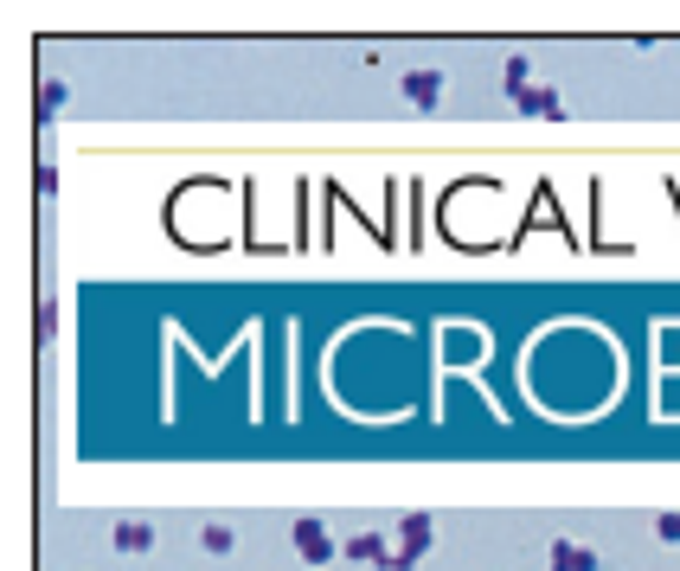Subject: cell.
<instances>
[{
	"label": "cell",
	"mask_w": 680,
	"mask_h": 571,
	"mask_svg": "<svg viewBox=\"0 0 680 571\" xmlns=\"http://www.w3.org/2000/svg\"><path fill=\"white\" fill-rule=\"evenodd\" d=\"M514 110L533 116V122H571V103L559 90H546V84H527V90H514Z\"/></svg>",
	"instance_id": "3"
},
{
	"label": "cell",
	"mask_w": 680,
	"mask_h": 571,
	"mask_svg": "<svg viewBox=\"0 0 680 571\" xmlns=\"http://www.w3.org/2000/svg\"><path fill=\"white\" fill-rule=\"evenodd\" d=\"M501 84H507V97H514V90H527V84H533V65H527V58H507Z\"/></svg>",
	"instance_id": "10"
},
{
	"label": "cell",
	"mask_w": 680,
	"mask_h": 571,
	"mask_svg": "<svg viewBox=\"0 0 680 571\" xmlns=\"http://www.w3.org/2000/svg\"><path fill=\"white\" fill-rule=\"evenodd\" d=\"M430 546H437V514H405L392 527V571H417Z\"/></svg>",
	"instance_id": "1"
},
{
	"label": "cell",
	"mask_w": 680,
	"mask_h": 571,
	"mask_svg": "<svg viewBox=\"0 0 680 571\" xmlns=\"http://www.w3.org/2000/svg\"><path fill=\"white\" fill-rule=\"evenodd\" d=\"M655 539H661V546H680V507L674 514H655Z\"/></svg>",
	"instance_id": "11"
},
{
	"label": "cell",
	"mask_w": 680,
	"mask_h": 571,
	"mask_svg": "<svg viewBox=\"0 0 680 571\" xmlns=\"http://www.w3.org/2000/svg\"><path fill=\"white\" fill-rule=\"evenodd\" d=\"M231 546H238V534H231L226 520H206V527H199V552H206V559H231Z\"/></svg>",
	"instance_id": "8"
},
{
	"label": "cell",
	"mask_w": 680,
	"mask_h": 571,
	"mask_svg": "<svg viewBox=\"0 0 680 571\" xmlns=\"http://www.w3.org/2000/svg\"><path fill=\"white\" fill-rule=\"evenodd\" d=\"M110 546L122 552V559H149V552H154V527H149V520H135V514H122V520H116V534H110Z\"/></svg>",
	"instance_id": "6"
},
{
	"label": "cell",
	"mask_w": 680,
	"mask_h": 571,
	"mask_svg": "<svg viewBox=\"0 0 680 571\" xmlns=\"http://www.w3.org/2000/svg\"><path fill=\"white\" fill-rule=\"evenodd\" d=\"M340 559H353V565H366V571H392V539L385 534H347L340 539Z\"/></svg>",
	"instance_id": "4"
},
{
	"label": "cell",
	"mask_w": 680,
	"mask_h": 571,
	"mask_svg": "<svg viewBox=\"0 0 680 571\" xmlns=\"http://www.w3.org/2000/svg\"><path fill=\"white\" fill-rule=\"evenodd\" d=\"M289 546H296L303 565H328V559H340V539L328 534V520H315V514H303V520L289 527Z\"/></svg>",
	"instance_id": "2"
},
{
	"label": "cell",
	"mask_w": 680,
	"mask_h": 571,
	"mask_svg": "<svg viewBox=\"0 0 680 571\" xmlns=\"http://www.w3.org/2000/svg\"><path fill=\"white\" fill-rule=\"evenodd\" d=\"M546 571H604V559H597V552H591V546H578V539H552V546H546Z\"/></svg>",
	"instance_id": "5"
},
{
	"label": "cell",
	"mask_w": 680,
	"mask_h": 571,
	"mask_svg": "<svg viewBox=\"0 0 680 571\" xmlns=\"http://www.w3.org/2000/svg\"><path fill=\"white\" fill-rule=\"evenodd\" d=\"M398 90H405L412 110H437V103H443V72H405Z\"/></svg>",
	"instance_id": "7"
},
{
	"label": "cell",
	"mask_w": 680,
	"mask_h": 571,
	"mask_svg": "<svg viewBox=\"0 0 680 571\" xmlns=\"http://www.w3.org/2000/svg\"><path fill=\"white\" fill-rule=\"evenodd\" d=\"M65 103H72V84H65V77H45V84H39V116L52 122Z\"/></svg>",
	"instance_id": "9"
}]
</instances>
